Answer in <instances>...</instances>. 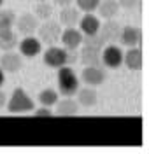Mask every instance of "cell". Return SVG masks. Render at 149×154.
Here are the masks:
<instances>
[{
	"label": "cell",
	"mask_w": 149,
	"mask_h": 154,
	"mask_svg": "<svg viewBox=\"0 0 149 154\" xmlns=\"http://www.w3.org/2000/svg\"><path fill=\"white\" fill-rule=\"evenodd\" d=\"M76 49H65V48H58V46H49L44 53V63L51 68H60L63 65L74 63L77 60Z\"/></svg>",
	"instance_id": "cell-1"
},
{
	"label": "cell",
	"mask_w": 149,
	"mask_h": 154,
	"mask_svg": "<svg viewBox=\"0 0 149 154\" xmlns=\"http://www.w3.org/2000/svg\"><path fill=\"white\" fill-rule=\"evenodd\" d=\"M5 107H7V110L11 114H25V112H32L35 109V103H33V100L28 96V93L25 89L16 88L12 91L11 98H7Z\"/></svg>",
	"instance_id": "cell-2"
},
{
	"label": "cell",
	"mask_w": 149,
	"mask_h": 154,
	"mask_svg": "<svg viewBox=\"0 0 149 154\" xmlns=\"http://www.w3.org/2000/svg\"><path fill=\"white\" fill-rule=\"evenodd\" d=\"M79 89V77L76 72L69 67L63 65L58 68V91L63 96H74Z\"/></svg>",
	"instance_id": "cell-3"
},
{
	"label": "cell",
	"mask_w": 149,
	"mask_h": 154,
	"mask_svg": "<svg viewBox=\"0 0 149 154\" xmlns=\"http://www.w3.org/2000/svg\"><path fill=\"white\" fill-rule=\"evenodd\" d=\"M39 35V40L42 44H48V46H54L56 42H60V35H61V25L58 21H53V19H46L42 21V25H39V28L35 32Z\"/></svg>",
	"instance_id": "cell-4"
},
{
	"label": "cell",
	"mask_w": 149,
	"mask_h": 154,
	"mask_svg": "<svg viewBox=\"0 0 149 154\" xmlns=\"http://www.w3.org/2000/svg\"><path fill=\"white\" fill-rule=\"evenodd\" d=\"M100 63L105 68H119L123 65V51L121 48L109 44V46H104L102 48V54H100Z\"/></svg>",
	"instance_id": "cell-5"
},
{
	"label": "cell",
	"mask_w": 149,
	"mask_h": 154,
	"mask_svg": "<svg viewBox=\"0 0 149 154\" xmlns=\"http://www.w3.org/2000/svg\"><path fill=\"white\" fill-rule=\"evenodd\" d=\"M105 70L102 65H86L84 70L81 72V79L86 86H91V88H98L105 82Z\"/></svg>",
	"instance_id": "cell-6"
},
{
	"label": "cell",
	"mask_w": 149,
	"mask_h": 154,
	"mask_svg": "<svg viewBox=\"0 0 149 154\" xmlns=\"http://www.w3.org/2000/svg\"><path fill=\"white\" fill-rule=\"evenodd\" d=\"M0 68L5 74H16L23 68V56L14 51H4L0 56Z\"/></svg>",
	"instance_id": "cell-7"
},
{
	"label": "cell",
	"mask_w": 149,
	"mask_h": 154,
	"mask_svg": "<svg viewBox=\"0 0 149 154\" xmlns=\"http://www.w3.org/2000/svg\"><path fill=\"white\" fill-rule=\"evenodd\" d=\"M119 33H121V25L118 21L112 19H105L104 25H100V30H98V37L102 38L104 44H112L119 38Z\"/></svg>",
	"instance_id": "cell-8"
},
{
	"label": "cell",
	"mask_w": 149,
	"mask_h": 154,
	"mask_svg": "<svg viewBox=\"0 0 149 154\" xmlns=\"http://www.w3.org/2000/svg\"><path fill=\"white\" fill-rule=\"evenodd\" d=\"M14 25H16V28H18V32H20L21 35L26 37V35H33L37 32V28H39V19L35 18V14L25 12V14H21L20 18H16Z\"/></svg>",
	"instance_id": "cell-9"
},
{
	"label": "cell",
	"mask_w": 149,
	"mask_h": 154,
	"mask_svg": "<svg viewBox=\"0 0 149 154\" xmlns=\"http://www.w3.org/2000/svg\"><path fill=\"white\" fill-rule=\"evenodd\" d=\"M18 48H20V54L25 58H35L39 56V53L42 51V42L33 35H26L23 37V40L18 42Z\"/></svg>",
	"instance_id": "cell-10"
},
{
	"label": "cell",
	"mask_w": 149,
	"mask_h": 154,
	"mask_svg": "<svg viewBox=\"0 0 149 154\" xmlns=\"http://www.w3.org/2000/svg\"><path fill=\"white\" fill-rule=\"evenodd\" d=\"M79 32L82 33V37H91V35H97L100 30V19L95 16V14H91V12H86L82 18H79Z\"/></svg>",
	"instance_id": "cell-11"
},
{
	"label": "cell",
	"mask_w": 149,
	"mask_h": 154,
	"mask_svg": "<svg viewBox=\"0 0 149 154\" xmlns=\"http://www.w3.org/2000/svg\"><path fill=\"white\" fill-rule=\"evenodd\" d=\"M119 42L126 48H135V46H140L142 42V32L137 26H125L121 28V33H119Z\"/></svg>",
	"instance_id": "cell-12"
},
{
	"label": "cell",
	"mask_w": 149,
	"mask_h": 154,
	"mask_svg": "<svg viewBox=\"0 0 149 154\" xmlns=\"http://www.w3.org/2000/svg\"><path fill=\"white\" fill-rule=\"evenodd\" d=\"M60 42L65 49H77L82 44V33L76 26L72 28H65L61 30V35H60Z\"/></svg>",
	"instance_id": "cell-13"
},
{
	"label": "cell",
	"mask_w": 149,
	"mask_h": 154,
	"mask_svg": "<svg viewBox=\"0 0 149 154\" xmlns=\"http://www.w3.org/2000/svg\"><path fill=\"white\" fill-rule=\"evenodd\" d=\"M142 61H144V56H142L140 46L128 48V51L123 54V63L126 65V68L133 70V72H139L140 68H142Z\"/></svg>",
	"instance_id": "cell-14"
},
{
	"label": "cell",
	"mask_w": 149,
	"mask_h": 154,
	"mask_svg": "<svg viewBox=\"0 0 149 154\" xmlns=\"http://www.w3.org/2000/svg\"><path fill=\"white\" fill-rule=\"evenodd\" d=\"M81 11L77 7H72V5H67V7H61L60 11V25L61 26H65V28H72V26H77V23H79V14Z\"/></svg>",
	"instance_id": "cell-15"
},
{
	"label": "cell",
	"mask_w": 149,
	"mask_h": 154,
	"mask_svg": "<svg viewBox=\"0 0 149 154\" xmlns=\"http://www.w3.org/2000/svg\"><path fill=\"white\" fill-rule=\"evenodd\" d=\"M77 114H79V103H77V100H72V96H65V100L56 102V116L72 117Z\"/></svg>",
	"instance_id": "cell-16"
},
{
	"label": "cell",
	"mask_w": 149,
	"mask_h": 154,
	"mask_svg": "<svg viewBox=\"0 0 149 154\" xmlns=\"http://www.w3.org/2000/svg\"><path fill=\"white\" fill-rule=\"evenodd\" d=\"M76 95H77V103H79L81 107L91 109V107L97 105V98H98V95H97V89H95V88H91V86L79 88Z\"/></svg>",
	"instance_id": "cell-17"
},
{
	"label": "cell",
	"mask_w": 149,
	"mask_h": 154,
	"mask_svg": "<svg viewBox=\"0 0 149 154\" xmlns=\"http://www.w3.org/2000/svg\"><path fill=\"white\" fill-rule=\"evenodd\" d=\"M20 38L12 28H0V51H14L18 48Z\"/></svg>",
	"instance_id": "cell-18"
},
{
	"label": "cell",
	"mask_w": 149,
	"mask_h": 154,
	"mask_svg": "<svg viewBox=\"0 0 149 154\" xmlns=\"http://www.w3.org/2000/svg\"><path fill=\"white\" fill-rule=\"evenodd\" d=\"M119 9H121V7H119L118 0H100L98 7H97L100 18H104V19L116 18L119 14Z\"/></svg>",
	"instance_id": "cell-19"
},
{
	"label": "cell",
	"mask_w": 149,
	"mask_h": 154,
	"mask_svg": "<svg viewBox=\"0 0 149 154\" xmlns=\"http://www.w3.org/2000/svg\"><path fill=\"white\" fill-rule=\"evenodd\" d=\"M53 5L49 4V0L46 2H37L35 7H33V14L39 21H46V19H51L53 18Z\"/></svg>",
	"instance_id": "cell-20"
},
{
	"label": "cell",
	"mask_w": 149,
	"mask_h": 154,
	"mask_svg": "<svg viewBox=\"0 0 149 154\" xmlns=\"http://www.w3.org/2000/svg\"><path fill=\"white\" fill-rule=\"evenodd\" d=\"M60 100V93L54 91L53 88H46L39 93V103L44 107H53L56 105V102Z\"/></svg>",
	"instance_id": "cell-21"
},
{
	"label": "cell",
	"mask_w": 149,
	"mask_h": 154,
	"mask_svg": "<svg viewBox=\"0 0 149 154\" xmlns=\"http://www.w3.org/2000/svg\"><path fill=\"white\" fill-rule=\"evenodd\" d=\"M16 21V12L11 9H0V28H12Z\"/></svg>",
	"instance_id": "cell-22"
},
{
	"label": "cell",
	"mask_w": 149,
	"mask_h": 154,
	"mask_svg": "<svg viewBox=\"0 0 149 154\" xmlns=\"http://www.w3.org/2000/svg\"><path fill=\"white\" fill-rule=\"evenodd\" d=\"M74 2H76L77 9L82 12H95L100 4V0H74Z\"/></svg>",
	"instance_id": "cell-23"
},
{
	"label": "cell",
	"mask_w": 149,
	"mask_h": 154,
	"mask_svg": "<svg viewBox=\"0 0 149 154\" xmlns=\"http://www.w3.org/2000/svg\"><path fill=\"white\" fill-rule=\"evenodd\" d=\"M32 112H33L35 117H53V112L49 110V107H44V105L40 109H33Z\"/></svg>",
	"instance_id": "cell-24"
},
{
	"label": "cell",
	"mask_w": 149,
	"mask_h": 154,
	"mask_svg": "<svg viewBox=\"0 0 149 154\" xmlns=\"http://www.w3.org/2000/svg\"><path fill=\"white\" fill-rule=\"evenodd\" d=\"M118 4L123 9H133V7H137L140 4V0H118Z\"/></svg>",
	"instance_id": "cell-25"
},
{
	"label": "cell",
	"mask_w": 149,
	"mask_h": 154,
	"mask_svg": "<svg viewBox=\"0 0 149 154\" xmlns=\"http://www.w3.org/2000/svg\"><path fill=\"white\" fill-rule=\"evenodd\" d=\"M54 5H60V7H67V5H72L74 0H53Z\"/></svg>",
	"instance_id": "cell-26"
},
{
	"label": "cell",
	"mask_w": 149,
	"mask_h": 154,
	"mask_svg": "<svg viewBox=\"0 0 149 154\" xmlns=\"http://www.w3.org/2000/svg\"><path fill=\"white\" fill-rule=\"evenodd\" d=\"M5 103H7V95L0 89V109H4V107H5Z\"/></svg>",
	"instance_id": "cell-27"
},
{
	"label": "cell",
	"mask_w": 149,
	"mask_h": 154,
	"mask_svg": "<svg viewBox=\"0 0 149 154\" xmlns=\"http://www.w3.org/2000/svg\"><path fill=\"white\" fill-rule=\"evenodd\" d=\"M4 82H5V72L0 68V88L4 86Z\"/></svg>",
	"instance_id": "cell-28"
},
{
	"label": "cell",
	"mask_w": 149,
	"mask_h": 154,
	"mask_svg": "<svg viewBox=\"0 0 149 154\" xmlns=\"http://www.w3.org/2000/svg\"><path fill=\"white\" fill-rule=\"evenodd\" d=\"M2 4H4V0H0V7H2Z\"/></svg>",
	"instance_id": "cell-29"
},
{
	"label": "cell",
	"mask_w": 149,
	"mask_h": 154,
	"mask_svg": "<svg viewBox=\"0 0 149 154\" xmlns=\"http://www.w3.org/2000/svg\"><path fill=\"white\" fill-rule=\"evenodd\" d=\"M37 2H46V0H37Z\"/></svg>",
	"instance_id": "cell-30"
}]
</instances>
